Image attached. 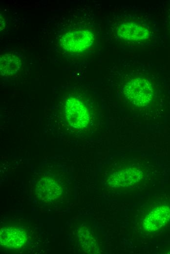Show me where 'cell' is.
Returning a JSON list of instances; mask_svg holds the SVG:
<instances>
[{
    "instance_id": "8992f818",
    "label": "cell",
    "mask_w": 170,
    "mask_h": 254,
    "mask_svg": "<svg viewBox=\"0 0 170 254\" xmlns=\"http://www.w3.org/2000/svg\"><path fill=\"white\" fill-rule=\"evenodd\" d=\"M170 219V208L158 207L152 211L146 220V225L149 231H154L163 226Z\"/></svg>"
},
{
    "instance_id": "3957f363",
    "label": "cell",
    "mask_w": 170,
    "mask_h": 254,
    "mask_svg": "<svg viewBox=\"0 0 170 254\" xmlns=\"http://www.w3.org/2000/svg\"><path fill=\"white\" fill-rule=\"evenodd\" d=\"M63 115L66 123L78 129L86 127L90 119V115L85 105L81 100L73 97L66 100Z\"/></svg>"
},
{
    "instance_id": "52a82bcc",
    "label": "cell",
    "mask_w": 170,
    "mask_h": 254,
    "mask_svg": "<svg viewBox=\"0 0 170 254\" xmlns=\"http://www.w3.org/2000/svg\"><path fill=\"white\" fill-rule=\"evenodd\" d=\"M21 65V60L12 53H6L0 56V76L8 78L16 74Z\"/></svg>"
},
{
    "instance_id": "5b68a950",
    "label": "cell",
    "mask_w": 170,
    "mask_h": 254,
    "mask_svg": "<svg viewBox=\"0 0 170 254\" xmlns=\"http://www.w3.org/2000/svg\"><path fill=\"white\" fill-rule=\"evenodd\" d=\"M116 31L120 38L128 41H142L150 36V32L146 26L135 22L122 23L118 26Z\"/></svg>"
},
{
    "instance_id": "9c48e42d",
    "label": "cell",
    "mask_w": 170,
    "mask_h": 254,
    "mask_svg": "<svg viewBox=\"0 0 170 254\" xmlns=\"http://www.w3.org/2000/svg\"><path fill=\"white\" fill-rule=\"evenodd\" d=\"M2 22H4V21H3V19L1 17H0V28L2 26V28L0 29V30H2L4 27V24H2Z\"/></svg>"
},
{
    "instance_id": "6da1fadb",
    "label": "cell",
    "mask_w": 170,
    "mask_h": 254,
    "mask_svg": "<svg viewBox=\"0 0 170 254\" xmlns=\"http://www.w3.org/2000/svg\"><path fill=\"white\" fill-rule=\"evenodd\" d=\"M36 177V186L39 188L38 190H45V191L49 190L43 199H48L51 191L50 202H57L56 199L61 197L63 194V190L64 187V184L66 179L65 177L68 174L63 169H60L59 167L51 166L40 169Z\"/></svg>"
},
{
    "instance_id": "7a4b0ae2",
    "label": "cell",
    "mask_w": 170,
    "mask_h": 254,
    "mask_svg": "<svg viewBox=\"0 0 170 254\" xmlns=\"http://www.w3.org/2000/svg\"><path fill=\"white\" fill-rule=\"evenodd\" d=\"M125 97L133 104L143 106L149 104L153 97V88L150 82L141 77L134 78L124 86Z\"/></svg>"
},
{
    "instance_id": "ba28073f",
    "label": "cell",
    "mask_w": 170,
    "mask_h": 254,
    "mask_svg": "<svg viewBox=\"0 0 170 254\" xmlns=\"http://www.w3.org/2000/svg\"><path fill=\"white\" fill-rule=\"evenodd\" d=\"M9 228L10 232L1 231V233L6 234V236L1 235V241L2 243L6 241V245L13 246L14 248H19L26 241V234L22 232L21 228L11 226Z\"/></svg>"
},
{
    "instance_id": "277c9868",
    "label": "cell",
    "mask_w": 170,
    "mask_h": 254,
    "mask_svg": "<svg viewBox=\"0 0 170 254\" xmlns=\"http://www.w3.org/2000/svg\"><path fill=\"white\" fill-rule=\"evenodd\" d=\"M94 36L88 30L71 31L64 34L60 39L63 49L70 52H80L89 48L93 43Z\"/></svg>"
}]
</instances>
